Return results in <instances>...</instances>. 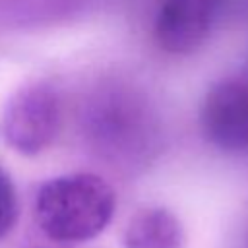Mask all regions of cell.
I'll use <instances>...</instances> for the list:
<instances>
[{
  "instance_id": "obj_2",
  "label": "cell",
  "mask_w": 248,
  "mask_h": 248,
  "mask_svg": "<svg viewBox=\"0 0 248 248\" xmlns=\"http://www.w3.org/2000/svg\"><path fill=\"white\" fill-rule=\"evenodd\" d=\"M62 97L48 81H31L17 89L4 110V138L19 155H39L58 136Z\"/></svg>"
},
{
  "instance_id": "obj_3",
  "label": "cell",
  "mask_w": 248,
  "mask_h": 248,
  "mask_svg": "<svg viewBox=\"0 0 248 248\" xmlns=\"http://www.w3.org/2000/svg\"><path fill=\"white\" fill-rule=\"evenodd\" d=\"M203 138L223 151L248 149V79L217 81L200 107Z\"/></svg>"
},
{
  "instance_id": "obj_1",
  "label": "cell",
  "mask_w": 248,
  "mask_h": 248,
  "mask_svg": "<svg viewBox=\"0 0 248 248\" xmlns=\"http://www.w3.org/2000/svg\"><path fill=\"white\" fill-rule=\"evenodd\" d=\"M116 194L93 172L54 176L35 196V221L43 234L58 244H78L99 236L112 219Z\"/></svg>"
},
{
  "instance_id": "obj_4",
  "label": "cell",
  "mask_w": 248,
  "mask_h": 248,
  "mask_svg": "<svg viewBox=\"0 0 248 248\" xmlns=\"http://www.w3.org/2000/svg\"><path fill=\"white\" fill-rule=\"evenodd\" d=\"M221 0H163L155 17V41L170 54H190L209 35Z\"/></svg>"
},
{
  "instance_id": "obj_6",
  "label": "cell",
  "mask_w": 248,
  "mask_h": 248,
  "mask_svg": "<svg viewBox=\"0 0 248 248\" xmlns=\"http://www.w3.org/2000/svg\"><path fill=\"white\" fill-rule=\"evenodd\" d=\"M17 221V194L6 170L0 169V240L14 229Z\"/></svg>"
},
{
  "instance_id": "obj_5",
  "label": "cell",
  "mask_w": 248,
  "mask_h": 248,
  "mask_svg": "<svg viewBox=\"0 0 248 248\" xmlns=\"http://www.w3.org/2000/svg\"><path fill=\"white\" fill-rule=\"evenodd\" d=\"M122 244L124 248H182L184 231L174 213L149 205L128 219Z\"/></svg>"
}]
</instances>
